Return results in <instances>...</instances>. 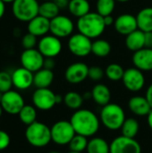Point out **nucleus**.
Here are the masks:
<instances>
[{"label":"nucleus","mask_w":152,"mask_h":153,"mask_svg":"<svg viewBox=\"0 0 152 153\" xmlns=\"http://www.w3.org/2000/svg\"><path fill=\"white\" fill-rule=\"evenodd\" d=\"M70 123L77 134L85 137H93L100 126L99 117L91 110L80 108L73 112L70 117Z\"/></svg>","instance_id":"obj_1"},{"label":"nucleus","mask_w":152,"mask_h":153,"mask_svg":"<svg viewBox=\"0 0 152 153\" xmlns=\"http://www.w3.org/2000/svg\"><path fill=\"white\" fill-rule=\"evenodd\" d=\"M104 17L97 12H90L84 16L78 18L76 28L78 31L90 39H98L103 34L106 29Z\"/></svg>","instance_id":"obj_2"},{"label":"nucleus","mask_w":152,"mask_h":153,"mask_svg":"<svg viewBox=\"0 0 152 153\" xmlns=\"http://www.w3.org/2000/svg\"><path fill=\"white\" fill-rule=\"evenodd\" d=\"M125 118V110L120 105L116 103H108L102 107L99 114L100 123L110 131L121 129Z\"/></svg>","instance_id":"obj_3"},{"label":"nucleus","mask_w":152,"mask_h":153,"mask_svg":"<svg viewBox=\"0 0 152 153\" xmlns=\"http://www.w3.org/2000/svg\"><path fill=\"white\" fill-rule=\"evenodd\" d=\"M27 142L35 148H43L49 144L51 139V129L42 122H34L27 126L25 130Z\"/></svg>","instance_id":"obj_4"},{"label":"nucleus","mask_w":152,"mask_h":153,"mask_svg":"<svg viewBox=\"0 0 152 153\" xmlns=\"http://www.w3.org/2000/svg\"><path fill=\"white\" fill-rule=\"evenodd\" d=\"M39 0H15L12 3L13 16L23 22H29L39 15Z\"/></svg>","instance_id":"obj_5"},{"label":"nucleus","mask_w":152,"mask_h":153,"mask_svg":"<svg viewBox=\"0 0 152 153\" xmlns=\"http://www.w3.org/2000/svg\"><path fill=\"white\" fill-rule=\"evenodd\" d=\"M52 142L57 145H68L76 134L70 121L60 120L56 122L51 127Z\"/></svg>","instance_id":"obj_6"},{"label":"nucleus","mask_w":152,"mask_h":153,"mask_svg":"<svg viewBox=\"0 0 152 153\" xmlns=\"http://www.w3.org/2000/svg\"><path fill=\"white\" fill-rule=\"evenodd\" d=\"M67 47L69 51L78 57H85L91 53L92 41L90 38L78 32L69 37Z\"/></svg>","instance_id":"obj_7"},{"label":"nucleus","mask_w":152,"mask_h":153,"mask_svg":"<svg viewBox=\"0 0 152 153\" xmlns=\"http://www.w3.org/2000/svg\"><path fill=\"white\" fill-rule=\"evenodd\" d=\"M31 100L33 106L42 111L50 110L56 105V94L49 88L37 89Z\"/></svg>","instance_id":"obj_8"},{"label":"nucleus","mask_w":152,"mask_h":153,"mask_svg":"<svg viewBox=\"0 0 152 153\" xmlns=\"http://www.w3.org/2000/svg\"><path fill=\"white\" fill-rule=\"evenodd\" d=\"M3 111L9 115H18L24 107V99L21 93L16 91H9L3 93L0 102Z\"/></svg>","instance_id":"obj_9"},{"label":"nucleus","mask_w":152,"mask_h":153,"mask_svg":"<svg viewBox=\"0 0 152 153\" xmlns=\"http://www.w3.org/2000/svg\"><path fill=\"white\" fill-rule=\"evenodd\" d=\"M74 24L71 18L58 14L50 20V33L59 39L67 38L73 35Z\"/></svg>","instance_id":"obj_10"},{"label":"nucleus","mask_w":152,"mask_h":153,"mask_svg":"<svg viewBox=\"0 0 152 153\" xmlns=\"http://www.w3.org/2000/svg\"><path fill=\"white\" fill-rule=\"evenodd\" d=\"M109 153H142V146L135 138L120 135L109 143Z\"/></svg>","instance_id":"obj_11"},{"label":"nucleus","mask_w":152,"mask_h":153,"mask_svg":"<svg viewBox=\"0 0 152 153\" xmlns=\"http://www.w3.org/2000/svg\"><path fill=\"white\" fill-rule=\"evenodd\" d=\"M63 46L61 39L54 35H45L38 42V49L44 57H56L62 51Z\"/></svg>","instance_id":"obj_12"},{"label":"nucleus","mask_w":152,"mask_h":153,"mask_svg":"<svg viewBox=\"0 0 152 153\" xmlns=\"http://www.w3.org/2000/svg\"><path fill=\"white\" fill-rule=\"evenodd\" d=\"M44 56L37 48L24 49L21 54L20 61L22 66L32 73H36L44 65Z\"/></svg>","instance_id":"obj_13"},{"label":"nucleus","mask_w":152,"mask_h":153,"mask_svg":"<svg viewBox=\"0 0 152 153\" xmlns=\"http://www.w3.org/2000/svg\"><path fill=\"white\" fill-rule=\"evenodd\" d=\"M122 81L124 86L132 92H138L142 91L145 85V76L143 72L136 67L126 69Z\"/></svg>","instance_id":"obj_14"},{"label":"nucleus","mask_w":152,"mask_h":153,"mask_svg":"<svg viewBox=\"0 0 152 153\" xmlns=\"http://www.w3.org/2000/svg\"><path fill=\"white\" fill-rule=\"evenodd\" d=\"M89 66L83 62L71 64L65 72V80L71 84H79L88 78Z\"/></svg>","instance_id":"obj_15"},{"label":"nucleus","mask_w":152,"mask_h":153,"mask_svg":"<svg viewBox=\"0 0 152 153\" xmlns=\"http://www.w3.org/2000/svg\"><path fill=\"white\" fill-rule=\"evenodd\" d=\"M34 73L24 67H19L13 71L12 80L13 85L19 91H25L33 85Z\"/></svg>","instance_id":"obj_16"},{"label":"nucleus","mask_w":152,"mask_h":153,"mask_svg":"<svg viewBox=\"0 0 152 153\" xmlns=\"http://www.w3.org/2000/svg\"><path fill=\"white\" fill-rule=\"evenodd\" d=\"M114 27L119 34L127 36L138 29L136 16L131 13H123L115 20Z\"/></svg>","instance_id":"obj_17"},{"label":"nucleus","mask_w":152,"mask_h":153,"mask_svg":"<svg viewBox=\"0 0 152 153\" xmlns=\"http://www.w3.org/2000/svg\"><path fill=\"white\" fill-rule=\"evenodd\" d=\"M133 64L134 67L142 72L152 70V48H143L133 55Z\"/></svg>","instance_id":"obj_18"},{"label":"nucleus","mask_w":152,"mask_h":153,"mask_svg":"<svg viewBox=\"0 0 152 153\" xmlns=\"http://www.w3.org/2000/svg\"><path fill=\"white\" fill-rule=\"evenodd\" d=\"M28 32L33 34L36 37H43L50 31V20L37 15L28 22Z\"/></svg>","instance_id":"obj_19"},{"label":"nucleus","mask_w":152,"mask_h":153,"mask_svg":"<svg viewBox=\"0 0 152 153\" xmlns=\"http://www.w3.org/2000/svg\"><path fill=\"white\" fill-rule=\"evenodd\" d=\"M128 108L130 111L138 117L148 116V114L151 111V107L146 99L143 96H133L128 101Z\"/></svg>","instance_id":"obj_20"},{"label":"nucleus","mask_w":152,"mask_h":153,"mask_svg":"<svg viewBox=\"0 0 152 153\" xmlns=\"http://www.w3.org/2000/svg\"><path fill=\"white\" fill-rule=\"evenodd\" d=\"M91 99L94 100V102L100 106L104 107L110 103L111 100V91L109 88L103 83H98L96 84L92 90H91Z\"/></svg>","instance_id":"obj_21"},{"label":"nucleus","mask_w":152,"mask_h":153,"mask_svg":"<svg viewBox=\"0 0 152 153\" xmlns=\"http://www.w3.org/2000/svg\"><path fill=\"white\" fill-rule=\"evenodd\" d=\"M125 46L133 52L145 48V32L137 29L128 34L125 38Z\"/></svg>","instance_id":"obj_22"},{"label":"nucleus","mask_w":152,"mask_h":153,"mask_svg":"<svg viewBox=\"0 0 152 153\" xmlns=\"http://www.w3.org/2000/svg\"><path fill=\"white\" fill-rule=\"evenodd\" d=\"M55 75L53 70H48L46 68H41L38 72L34 73L33 85L37 89L49 88L54 81Z\"/></svg>","instance_id":"obj_23"},{"label":"nucleus","mask_w":152,"mask_h":153,"mask_svg":"<svg viewBox=\"0 0 152 153\" xmlns=\"http://www.w3.org/2000/svg\"><path fill=\"white\" fill-rule=\"evenodd\" d=\"M138 29L144 31H152V7H144L136 15Z\"/></svg>","instance_id":"obj_24"},{"label":"nucleus","mask_w":152,"mask_h":153,"mask_svg":"<svg viewBox=\"0 0 152 153\" xmlns=\"http://www.w3.org/2000/svg\"><path fill=\"white\" fill-rule=\"evenodd\" d=\"M68 10L73 16L81 18L90 12V4L88 0H70Z\"/></svg>","instance_id":"obj_25"},{"label":"nucleus","mask_w":152,"mask_h":153,"mask_svg":"<svg viewBox=\"0 0 152 153\" xmlns=\"http://www.w3.org/2000/svg\"><path fill=\"white\" fill-rule=\"evenodd\" d=\"M87 153H109L108 143L101 137H92L89 140Z\"/></svg>","instance_id":"obj_26"},{"label":"nucleus","mask_w":152,"mask_h":153,"mask_svg":"<svg viewBox=\"0 0 152 153\" xmlns=\"http://www.w3.org/2000/svg\"><path fill=\"white\" fill-rule=\"evenodd\" d=\"M120 130L122 135L128 138H135L140 130V124L137 119L133 117H128L125 118Z\"/></svg>","instance_id":"obj_27"},{"label":"nucleus","mask_w":152,"mask_h":153,"mask_svg":"<svg viewBox=\"0 0 152 153\" xmlns=\"http://www.w3.org/2000/svg\"><path fill=\"white\" fill-rule=\"evenodd\" d=\"M60 8L55 3V1H45L39 4V14L48 19L52 20L59 14Z\"/></svg>","instance_id":"obj_28"},{"label":"nucleus","mask_w":152,"mask_h":153,"mask_svg":"<svg viewBox=\"0 0 152 153\" xmlns=\"http://www.w3.org/2000/svg\"><path fill=\"white\" fill-rule=\"evenodd\" d=\"M112 50L110 43L102 39H96L92 42V48H91V53L95 55L98 57H106L108 56Z\"/></svg>","instance_id":"obj_29"},{"label":"nucleus","mask_w":152,"mask_h":153,"mask_svg":"<svg viewBox=\"0 0 152 153\" xmlns=\"http://www.w3.org/2000/svg\"><path fill=\"white\" fill-rule=\"evenodd\" d=\"M84 98L82 95L76 91H68L65 96H64V103L65 105L73 110L80 109L83 104Z\"/></svg>","instance_id":"obj_30"},{"label":"nucleus","mask_w":152,"mask_h":153,"mask_svg":"<svg viewBox=\"0 0 152 153\" xmlns=\"http://www.w3.org/2000/svg\"><path fill=\"white\" fill-rule=\"evenodd\" d=\"M21 122L26 126H30L37 121V110L32 105H24L18 114Z\"/></svg>","instance_id":"obj_31"},{"label":"nucleus","mask_w":152,"mask_h":153,"mask_svg":"<svg viewBox=\"0 0 152 153\" xmlns=\"http://www.w3.org/2000/svg\"><path fill=\"white\" fill-rule=\"evenodd\" d=\"M125 69L123 66L116 63H112L108 65L105 69V76L112 82H118L123 79Z\"/></svg>","instance_id":"obj_32"},{"label":"nucleus","mask_w":152,"mask_h":153,"mask_svg":"<svg viewBox=\"0 0 152 153\" xmlns=\"http://www.w3.org/2000/svg\"><path fill=\"white\" fill-rule=\"evenodd\" d=\"M88 143H89L88 137L76 134L68 144L69 150L70 152L82 153L84 151H86Z\"/></svg>","instance_id":"obj_33"},{"label":"nucleus","mask_w":152,"mask_h":153,"mask_svg":"<svg viewBox=\"0 0 152 153\" xmlns=\"http://www.w3.org/2000/svg\"><path fill=\"white\" fill-rule=\"evenodd\" d=\"M116 0H97V13L105 17L111 15L116 8Z\"/></svg>","instance_id":"obj_34"},{"label":"nucleus","mask_w":152,"mask_h":153,"mask_svg":"<svg viewBox=\"0 0 152 153\" xmlns=\"http://www.w3.org/2000/svg\"><path fill=\"white\" fill-rule=\"evenodd\" d=\"M13 86L12 74L5 71L0 72V92L4 93L9 91L12 90Z\"/></svg>","instance_id":"obj_35"},{"label":"nucleus","mask_w":152,"mask_h":153,"mask_svg":"<svg viewBox=\"0 0 152 153\" xmlns=\"http://www.w3.org/2000/svg\"><path fill=\"white\" fill-rule=\"evenodd\" d=\"M38 37L34 36L33 34L28 32L23 35L22 39V46L23 47L24 49H30V48H35L36 46H38Z\"/></svg>","instance_id":"obj_36"},{"label":"nucleus","mask_w":152,"mask_h":153,"mask_svg":"<svg viewBox=\"0 0 152 153\" xmlns=\"http://www.w3.org/2000/svg\"><path fill=\"white\" fill-rule=\"evenodd\" d=\"M105 76V70L99 66H90L89 68L88 78L94 82H99Z\"/></svg>","instance_id":"obj_37"},{"label":"nucleus","mask_w":152,"mask_h":153,"mask_svg":"<svg viewBox=\"0 0 152 153\" xmlns=\"http://www.w3.org/2000/svg\"><path fill=\"white\" fill-rule=\"evenodd\" d=\"M11 143V137L7 132L0 130V152L6 150Z\"/></svg>","instance_id":"obj_38"},{"label":"nucleus","mask_w":152,"mask_h":153,"mask_svg":"<svg viewBox=\"0 0 152 153\" xmlns=\"http://www.w3.org/2000/svg\"><path fill=\"white\" fill-rule=\"evenodd\" d=\"M55 66H56V62L53 57H45L43 68H46L48 70H53Z\"/></svg>","instance_id":"obj_39"},{"label":"nucleus","mask_w":152,"mask_h":153,"mask_svg":"<svg viewBox=\"0 0 152 153\" xmlns=\"http://www.w3.org/2000/svg\"><path fill=\"white\" fill-rule=\"evenodd\" d=\"M145 48H152V31L145 32Z\"/></svg>","instance_id":"obj_40"},{"label":"nucleus","mask_w":152,"mask_h":153,"mask_svg":"<svg viewBox=\"0 0 152 153\" xmlns=\"http://www.w3.org/2000/svg\"><path fill=\"white\" fill-rule=\"evenodd\" d=\"M54 1L57 4V6L60 8V10L65 9V8H68L69 2H70V0H54Z\"/></svg>","instance_id":"obj_41"},{"label":"nucleus","mask_w":152,"mask_h":153,"mask_svg":"<svg viewBox=\"0 0 152 153\" xmlns=\"http://www.w3.org/2000/svg\"><path fill=\"white\" fill-rule=\"evenodd\" d=\"M145 97H146V99L148 100V101H149V103H150V105H151L152 109V83L148 87V89H147V91H146V95H145Z\"/></svg>","instance_id":"obj_42"},{"label":"nucleus","mask_w":152,"mask_h":153,"mask_svg":"<svg viewBox=\"0 0 152 153\" xmlns=\"http://www.w3.org/2000/svg\"><path fill=\"white\" fill-rule=\"evenodd\" d=\"M104 22H105L106 26H110V25L114 24L115 19L112 15H108V16L104 17Z\"/></svg>","instance_id":"obj_43"},{"label":"nucleus","mask_w":152,"mask_h":153,"mask_svg":"<svg viewBox=\"0 0 152 153\" xmlns=\"http://www.w3.org/2000/svg\"><path fill=\"white\" fill-rule=\"evenodd\" d=\"M4 13H5V3L0 0V19L4 16Z\"/></svg>","instance_id":"obj_44"},{"label":"nucleus","mask_w":152,"mask_h":153,"mask_svg":"<svg viewBox=\"0 0 152 153\" xmlns=\"http://www.w3.org/2000/svg\"><path fill=\"white\" fill-rule=\"evenodd\" d=\"M147 124H148L149 127L152 130V109L147 116Z\"/></svg>","instance_id":"obj_45"},{"label":"nucleus","mask_w":152,"mask_h":153,"mask_svg":"<svg viewBox=\"0 0 152 153\" xmlns=\"http://www.w3.org/2000/svg\"><path fill=\"white\" fill-rule=\"evenodd\" d=\"M2 1L5 4H10V3H13L15 0H2Z\"/></svg>","instance_id":"obj_46"},{"label":"nucleus","mask_w":152,"mask_h":153,"mask_svg":"<svg viewBox=\"0 0 152 153\" xmlns=\"http://www.w3.org/2000/svg\"><path fill=\"white\" fill-rule=\"evenodd\" d=\"M116 2H119V3H127L129 2L130 0H116Z\"/></svg>","instance_id":"obj_47"},{"label":"nucleus","mask_w":152,"mask_h":153,"mask_svg":"<svg viewBox=\"0 0 152 153\" xmlns=\"http://www.w3.org/2000/svg\"><path fill=\"white\" fill-rule=\"evenodd\" d=\"M2 114H3V108H2V107H1V105H0V118H1V117H2Z\"/></svg>","instance_id":"obj_48"},{"label":"nucleus","mask_w":152,"mask_h":153,"mask_svg":"<svg viewBox=\"0 0 152 153\" xmlns=\"http://www.w3.org/2000/svg\"><path fill=\"white\" fill-rule=\"evenodd\" d=\"M2 97H3V93L0 92V102H1V100H2Z\"/></svg>","instance_id":"obj_49"},{"label":"nucleus","mask_w":152,"mask_h":153,"mask_svg":"<svg viewBox=\"0 0 152 153\" xmlns=\"http://www.w3.org/2000/svg\"><path fill=\"white\" fill-rule=\"evenodd\" d=\"M39 1H41V2H45V1H54V0H39Z\"/></svg>","instance_id":"obj_50"},{"label":"nucleus","mask_w":152,"mask_h":153,"mask_svg":"<svg viewBox=\"0 0 152 153\" xmlns=\"http://www.w3.org/2000/svg\"><path fill=\"white\" fill-rule=\"evenodd\" d=\"M68 153H82V152H69Z\"/></svg>","instance_id":"obj_51"},{"label":"nucleus","mask_w":152,"mask_h":153,"mask_svg":"<svg viewBox=\"0 0 152 153\" xmlns=\"http://www.w3.org/2000/svg\"><path fill=\"white\" fill-rule=\"evenodd\" d=\"M49 153H59V152H50Z\"/></svg>","instance_id":"obj_52"}]
</instances>
